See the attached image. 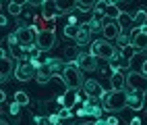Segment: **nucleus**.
Listing matches in <instances>:
<instances>
[{
  "label": "nucleus",
  "instance_id": "nucleus-1",
  "mask_svg": "<svg viewBox=\"0 0 147 125\" xmlns=\"http://www.w3.org/2000/svg\"><path fill=\"white\" fill-rule=\"evenodd\" d=\"M102 104H104V111L106 113H118V111L126 109V90H122V92L112 90V92L104 94Z\"/></svg>",
  "mask_w": 147,
  "mask_h": 125
},
{
  "label": "nucleus",
  "instance_id": "nucleus-2",
  "mask_svg": "<svg viewBox=\"0 0 147 125\" xmlns=\"http://www.w3.org/2000/svg\"><path fill=\"white\" fill-rule=\"evenodd\" d=\"M60 77H62V81H64V85L68 90H79V88H83V83H85L83 75H81V69L75 63H66V67H64V71H62Z\"/></svg>",
  "mask_w": 147,
  "mask_h": 125
},
{
  "label": "nucleus",
  "instance_id": "nucleus-3",
  "mask_svg": "<svg viewBox=\"0 0 147 125\" xmlns=\"http://www.w3.org/2000/svg\"><path fill=\"white\" fill-rule=\"evenodd\" d=\"M89 54L95 56V59L110 61V59L116 56V50H114V46L108 42V40H93V44L89 46Z\"/></svg>",
  "mask_w": 147,
  "mask_h": 125
},
{
  "label": "nucleus",
  "instance_id": "nucleus-4",
  "mask_svg": "<svg viewBox=\"0 0 147 125\" xmlns=\"http://www.w3.org/2000/svg\"><path fill=\"white\" fill-rule=\"evenodd\" d=\"M126 90L147 94V75H143L139 71H129L126 73Z\"/></svg>",
  "mask_w": 147,
  "mask_h": 125
},
{
  "label": "nucleus",
  "instance_id": "nucleus-5",
  "mask_svg": "<svg viewBox=\"0 0 147 125\" xmlns=\"http://www.w3.org/2000/svg\"><path fill=\"white\" fill-rule=\"evenodd\" d=\"M56 31L52 29V27H48V29H42L40 33H37V40H35V46L40 48L42 52H48L52 50V48L56 46Z\"/></svg>",
  "mask_w": 147,
  "mask_h": 125
},
{
  "label": "nucleus",
  "instance_id": "nucleus-6",
  "mask_svg": "<svg viewBox=\"0 0 147 125\" xmlns=\"http://www.w3.org/2000/svg\"><path fill=\"white\" fill-rule=\"evenodd\" d=\"M95 13L102 15V17H108L110 21H118V17L122 15V11L118 8V4H116V2H106V0L95 2Z\"/></svg>",
  "mask_w": 147,
  "mask_h": 125
},
{
  "label": "nucleus",
  "instance_id": "nucleus-7",
  "mask_svg": "<svg viewBox=\"0 0 147 125\" xmlns=\"http://www.w3.org/2000/svg\"><path fill=\"white\" fill-rule=\"evenodd\" d=\"M37 75V67L31 61H19L17 69H15V77L19 81H29V79H35Z\"/></svg>",
  "mask_w": 147,
  "mask_h": 125
},
{
  "label": "nucleus",
  "instance_id": "nucleus-8",
  "mask_svg": "<svg viewBox=\"0 0 147 125\" xmlns=\"http://www.w3.org/2000/svg\"><path fill=\"white\" fill-rule=\"evenodd\" d=\"M83 109L87 111V117H91V119H102V115H104L102 98H85Z\"/></svg>",
  "mask_w": 147,
  "mask_h": 125
},
{
  "label": "nucleus",
  "instance_id": "nucleus-9",
  "mask_svg": "<svg viewBox=\"0 0 147 125\" xmlns=\"http://www.w3.org/2000/svg\"><path fill=\"white\" fill-rule=\"evenodd\" d=\"M66 11L58 4L54 2V0H46V2H42V15L44 19H54V17H62Z\"/></svg>",
  "mask_w": 147,
  "mask_h": 125
},
{
  "label": "nucleus",
  "instance_id": "nucleus-10",
  "mask_svg": "<svg viewBox=\"0 0 147 125\" xmlns=\"http://www.w3.org/2000/svg\"><path fill=\"white\" fill-rule=\"evenodd\" d=\"M8 50H11V56L13 59H19V61H27V48H23L17 40V33H11L8 36Z\"/></svg>",
  "mask_w": 147,
  "mask_h": 125
},
{
  "label": "nucleus",
  "instance_id": "nucleus-11",
  "mask_svg": "<svg viewBox=\"0 0 147 125\" xmlns=\"http://www.w3.org/2000/svg\"><path fill=\"white\" fill-rule=\"evenodd\" d=\"M75 65L79 67L81 71H95L97 69V59L95 56H91L89 52H81L79 56H77V61H75Z\"/></svg>",
  "mask_w": 147,
  "mask_h": 125
},
{
  "label": "nucleus",
  "instance_id": "nucleus-12",
  "mask_svg": "<svg viewBox=\"0 0 147 125\" xmlns=\"http://www.w3.org/2000/svg\"><path fill=\"white\" fill-rule=\"evenodd\" d=\"M52 77H56V71H54L48 63H40V65H37V75H35V81L40 83V85H46V83L50 81Z\"/></svg>",
  "mask_w": 147,
  "mask_h": 125
},
{
  "label": "nucleus",
  "instance_id": "nucleus-13",
  "mask_svg": "<svg viewBox=\"0 0 147 125\" xmlns=\"http://www.w3.org/2000/svg\"><path fill=\"white\" fill-rule=\"evenodd\" d=\"M83 92H85V96L87 98H104V88L100 83H97L95 79H85V83H83Z\"/></svg>",
  "mask_w": 147,
  "mask_h": 125
},
{
  "label": "nucleus",
  "instance_id": "nucleus-14",
  "mask_svg": "<svg viewBox=\"0 0 147 125\" xmlns=\"http://www.w3.org/2000/svg\"><path fill=\"white\" fill-rule=\"evenodd\" d=\"M143 104H145V94H141V92H133V90L126 92V109L141 111Z\"/></svg>",
  "mask_w": 147,
  "mask_h": 125
},
{
  "label": "nucleus",
  "instance_id": "nucleus-15",
  "mask_svg": "<svg viewBox=\"0 0 147 125\" xmlns=\"http://www.w3.org/2000/svg\"><path fill=\"white\" fill-rule=\"evenodd\" d=\"M108 65H110V71H112V73H120V71H126V69L131 67V61L124 59V56H120V52H118L114 59L108 61Z\"/></svg>",
  "mask_w": 147,
  "mask_h": 125
},
{
  "label": "nucleus",
  "instance_id": "nucleus-16",
  "mask_svg": "<svg viewBox=\"0 0 147 125\" xmlns=\"http://www.w3.org/2000/svg\"><path fill=\"white\" fill-rule=\"evenodd\" d=\"M56 102H58V107H62V109H73L75 104L79 102V94H77V90H66V94L60 96Z\"/></svg>",
  "mask_w": 147,
  "mask_h": 125
},
{
  "label": "nucleus",
  "instance_id": "nucleus-17",
  "mask_svg": "<svg viewBox=\"0 0 147 125\" xmlns=\"http://www.w3.org/2000/svg\"><path fill=\"white\" fill-rule=\"evenodd\" d=\"M131 44L137 46L139 50H147V33H143L139 27H135L131 31Z\"/></svg>",
  "mask_w": 147,
  "mask_h": 125
},
{
  "label": "nucleus",
  "instance_id": "nucleus-18",
  "mask_svg": "<svg viewBox=\"0 0 147 125\" xmlns=\"http://www.w3.org/2000/svg\"><path fill=\"white\" fill-rule=\"evenodd\" d=\"M77 46H87V44H93V40H91V31H89V27H87V23H83L81 25V31L77 33V38L73 40Z\"/></svg>",
  "mask_w": 147,
  "mask_h": 125
},
{
  "label": "nucleus",
  "instance_id": "nucleus-19",
  "mask_svg": "<svg viewBox=\"0 0 147 125\" xmlns=\"http://www.w3.org/2000/svg\"><path fill=\"white\" fill-rule=\"evenodd\" d=\"M102 33H104V38H106L108 42H110V40H116L118 33H120V27H118V23H116V21H106Z\"/></svg>",
  "mask_w": 147,
  "mask_h": 125
},
{
  "label": "nucleus",
  "instance_id": "nucleus-20",
  "mask_svg": "<svg viewBox=\"0 0 147 125\" xmlns=\"http://www.w3.org/2000/svg\"><path fill=\"white\" fill-rule=\"evenodd\" d=\"M110 83H112V90H116V92L126 90V75H122V71L120 73H112L110 75Z\"/></svg>",
  "mask_w": 147,
  "mask_h": 125
},
{
  "label": "nucleus",
  "instance_id": "nucleus-21",
  "mask_svg": "<svg viewBox=\"0 0 147 125\" xmlns=\"http://www.w3.org/2000/svg\"><path fill=\"white\" fill-rule=\"evenodd\" d=\"M0 54H2V73H0V79L8 81V77H11V56L6 54L4 48L0 50Z\"/></svg>",
  "mask_w": 147,
  "mask_h": 125
},
{
  "label": "nucleus",
  "instance_id": "nucleus-22",
  "mask_svg": "<svg viewBox=\"0 0 147 125\" xmlns=\"http://www.w3.org/2000/svg\"><path fill=\"white\" fill-rule=\"evenodd\" d=\"M104 23H106V21H102V15H95V17L89 19L87 27H89L91 33H100V31H104Z\"/></svg>",
  "mask_w": 147,
  "mask_h": 125
},
{
  "label": "nucleus",
  "instance_id": "nucleus-23",
  "mask_svg": "<svg viewBox=\"0 0 147 125\" xmlns=\"http://www.w3.org/2000/svg\"><path fill=\"white\" fill-rule=\"evenodd\" d=\"M116 23H118L120 29H131V27L135 25V23H133V15H129V13H122V15L118 17V21H116Z\"/></svg>",
  "mask_w": 147,
  "mask_h": 125
},
{
  "label": "nucleus",
  "instance_id": "nucleus-24",
  "mask_svg": "<svg viewBox=\"0 0 147 125\" xmlns=\"http://www.w3.org/2000/svg\"><path fill=\"white\" fill-rule=\"evenodd\" d=\"M133 23H135V25H139V29L147 23V11H145V8H139V11L133 15Z\"/></svg>",
  "mask_w": 147,
  "mask_h": 125
},
{
  "label": "nucleus",
  "instance_id": "nucleus-25",
  "mask_svg": "<svg viewBox=\"0 0 147 125\" xmlns=\"http://www.w3.org/2000/svg\"><path fill=\"white\" fill-rule=\"evenodd\" d=\"M131 31H133V29H120L118 38H116V42H118L120 48H124V46L131 44Z\"/></svg>",
  "mask_w": 147,
  "mask_h": 125
},
{
  "label": "nucleus",
  "instance_id": "nucleus-26",
  "mask_svg": "<svg viewBox=\"0 0 147 125\" xmlns=\"http://www.w3.org/2000/svg\"><path fill=\"white\" fill-rule=\"evenodd\" d=\"M141 50H139V48H137V46H133V44H129V46H124V48H120V56H124V59H133V56L135 54H139Z\"/></svg>",
  "mask_w": 147,
  "mask_h": 125
},
{
  "label": "nucleus",
  "instance_id": "nucleus-27",
  "mask_svg": "<svg viewBox=\"0 0 147 125\" xmlns=\"http://www.w3.org/2000/svg\"><path fill=\"white\" fill-rule=\"evenodd\" d=\"M6 8H8V13L15 15V17H19V15L23 13V4H21V2H8Z\"/></svg>",
  "mask_w": 147,
  "mask_h": 125
},
{
  "label": "nucleus",
  "instance_id": "nucleus-28",
  "mask_svg": "<svg viewBox=\"0 0 147 125\" xmlns=\"http://www.w3.org/2000/svg\"><path fill=\"white\" fill-rule=\"evenodd\" d=\"M75 6L79 8L81 13H89V11H95V4H93V2H81V0H77V2H75Z\"/></svg>",
  "mask_w": 147,
  "mask_h": 125
},
{
  "label": "nucleus",
  "instance_id": "nucleus-29",
  "mask_svg": "<svg viewBox=\"0 0 147 125\" xmlns=\"http://www.w3.org/2000/svg\"><path fill=\"white\" fill-rule=\"evenodd\" d=\"M79 31H81V25H66V27H64V36H66V38H73V40L77 38V33H79Z\"/></svg>",
  "mask_w": 147,
  "mask_h": 125
},
{
  "label": "nucleus",
  "instance_id": "nucleus-30",
  "mask_svg": "<svg viewBox=\"0 0 147 125\" xmlns=\"http://www.w3.org/2000/svg\"><path fill=\"white\" fill-rule=\"evenodd\" d=\"M15 102L21 104V107H27V104H29V94L27 92H17L15 94Z\"/></svg>",
  "mask_w": 147,
  "mask_h": 125
},
{
  "label": "nucleus",
  "instance_id": "nucleus-31",
  "mask_svg": "<svg viewBox=\"0 0 147 125\" xmlns=\"http://www.w3.org/2000/svg\"><path fill=\"white\" fill-rule=\"evenodd\" d=\"M79 54H81V52L77 50V48H73V46H68L66 50H64V59H68L71 63H75V61H77V56H79Z\"/></svg>",
  "mask_w": 147,
  "mask_h": 125
},
{
  "label": "nucleus",
  "instance_id": "nucleus-32",
  "mask_svg": "<svg viewBox=\"0 0 147 125\" xmlns=\"http://www.w3.org/2000/svg\"><path fill=\"white\" fill-rule=\"evenodd\" d=\"M56 115H58V119H60V121H64V119H71L73 117V111L71 109H60Z\"/></svg>",
  "mask_w": 147,
  "mask_h": 125
},
{
  "label": "nucleus",
  "instance_id": "nucleus-33",
  "mask_svg": "<svg viewBox=\"0 0 147 125\" xmlns=\"http://www.w3.org/2000/svg\"><path fill=\"white\" fill-rule=\"evenodd\" d=\"M33 121H35V125H52V119L50 117H33Z\"/></svg>",
  "mask_w": 147,
  "mask_h": 125
},
{
  "label": "nucleus",
  "instance_id": "nucleus-34",
  "mask_svg": "<svg viewBox=\"0 0 147 125\" xmlns=\"http://www.w3.org/2000/svg\"><path fill=\"white\" fill-rule=\"evenodd\" d=\"M23 107L21 104H17V102H13V104H8V111H11V115H19V111H21Z\"/></svg>",
  "mask_w": 147,
  "mask_h": 125
},
{
  "label": "nucleus",
  "instance_id": "nucleus-35",
  "mask_svg": "<svg viewBox=\"0 0 147 125\" xmlns=\"http://www.w3.org/2000/svg\"><path fill=\"white\" fill-rule=\"evenodd\" d=\"M106 123H108V125H118V119H116V117H108Z\"/></svg>",
  "mask_w": 147,
  "mask_h": 125
},
{
  "label": "nucleus",
  "instance_id": "nucleus-36",
  "mask_svg": "<svg viewBox=\"0 0 147 125\" xmlns=\"http://www.w3.org/2000/svg\"><path fill=\"white\" fill-rule=\"evenodd\" d=\"M0 102H2V107H6V94L0 92Z\"/></svg>",
  "mask_w": 147,
  "mask_h": 125
},
{
  "label": "nucleus",
  "instance_id": "nucleus-37",
  "mask_svg": "<svg viewBox=\"0 0 147 125\" xmlns=\"http://www.w3.org/2000/svg\"><path fill=\"white\" fill-rule=\"evenodd\" d=\"M77 115H79V117H87V111H85V109H83V107H81V109H79V111H77Z\"/></svg>",
  "mask_w": 147,
  "mask_h": 125
},
{
  "label": "nucleus",
  "instance_id": "nucleus-38",
  "mask_svg": "<svg viewBox=\"0 0 147 125\" xmlns=\"http://www.w3.org/2000/svg\"><path fill=\"white\" fill-rule=\"evenodd\" d=\"M141 73L147 75V61H143V65H141Z\"/></svg>",
  "mask_w": 147,
  "mask_h": 125
},
{
  "label": "nucleus",
  "instance_id": "nucleus-39",
  "mask_svg": "<svg viewBox=\"0 0 147 125\" xmlns=\"http://www.w3.org/2000/svg\"><path fill=\"white\" fill-rule=\"evenodd\" d=\"M93 125H108V123H106L104 119H95V123H93Z\"/></svg>",
  "mask_w": 147,
  "mask_h": 125
},
{
  "label": "nucleus",
  "instance_id": "nucleus-40",
  "mask_svg": "<svg viewBox=\"0 0 147 125\" xmlns=\"http://www.w3.org/2000/svg\"><path fill=\"white\" fill-rule=\"evenodd\" d=\"M131 125H141V119H133V121H131Z\"/></svg>",
  "mask_w": 147,
  "mask_h": 125
},
{
  "label": "nucleus",
  "instance_id": "nucleus-41",
  "mask_svg": "<svg viewBox=\"0 0 147 125\" xmlns=\"http://www.w3.org/2000/svg\"><path fill=\"white\" fill-rule=\"evenodd\" d=\"M141 31H143V33H147V23H145V25L141 27Z\"/></svg>",
  "mask_w": 147,
  "mask_h": 125
},
{
  "label": "nucleus",
  "instance_id": "nucleus-42",
  "mask_svg": "<svg viewBox=\"0 0 147 125\" xmlns=\"http://www.w3.org/2000/svg\"><path fill=\"white\" fill-rule=\"evenodd\" d=\"M2 125H11V123H6V119H2Z\"/></svg>",
  "mask_w": 147,
  "mask_h": 125
},
{
  "label": "nucleus",
  "instance_id": "nucleus-43",
  "mask_svg": "<svg viewBox=\"0 0 147 125\" xmlns=\"http://www.w3.org/2000/svg\"><path fill=\"white\" fill-rule=\"evenodd\" d=\"M79 125H89V123H79Z\"/></svg>",
  "mask_w": 147,
  "mask_h": 125
}]
</instances>
